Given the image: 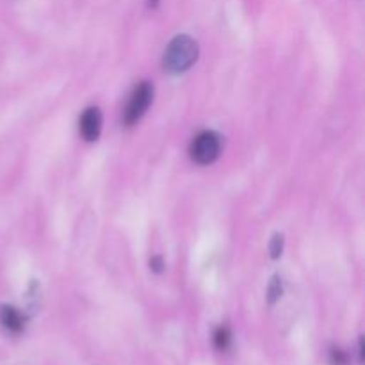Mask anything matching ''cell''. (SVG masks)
<instances>
[{"instance_id": "10", "label": "cell", "mask_w": 365, "mask_h": 365, "mask_svg": "<svg viewBox=\"0 0 365 365\" xmlns=\"http://www.w3.org/2000/svg\"><path fill=\"white\" fill-rule=\"evenodd\" d=\"M150 267H152V271H155V273H160L164 267V262L160 257H153L152 260H150Z\"/></svg>"}, {"instance_id": "7", "label": "cell", "mask_w": 365, "mask_h": 365, "mask_svg": "<svg viewBox=\"0 0 365 365\" xmlns=\"http://www.w3.org/2000/svg\"><path fill=\"white\" fill-rule=\"evenodd\" d=\"M282 292H284V282H282L280 277H274L273 280H271L269 291H267V296H269V303L277 302V299L282 296Z\"/></svg>"}, {"instance_id": "2", "label": "cell", "mask_w": 365, "mask_h": 365, "mask_svg": "<svg viewBox=\"0 0 365 365\" xmlns=\"http://www.w3.org/2000/svg\"><path fill=\"white\" fill-rule=\"evenodd\" d=\"M189 153H191V159L196 164H202V166L212 164L221 153V138L212 130L202 132L191 143Z\"/></svg>"}, {"instance_id": "9", "label": "cell", "mask_w": 365, "mask_h": 365, "mask_svg": "<svg viewBox=\"0 0 365 365\" xmlns=\"http://www.w3.org/2000/svg\"><path fill=\"white\" fill-rule=\"evenodd\" d=\"M331 364L334 365H348V356L341 349H331Z\"/></svg>"}, {"instance_id": "6", "label": "cell", "mask_w": 365, "mask_h": 365, "mask_svg": "<svg viewBox=\"0 0 365 365\" xmlns=\"http://www.w3.org/2000/svg\"><path fill=\"white\" fill-rule=\"evenodd\" d=\"M230 342H232V334L227 327H220L214 334V344H216L217 349L225 351V349L230 348Z\"/></svg>"}, {"instance_id": "3", "label": "cell", "mask_w": 365, "mask_h": 365, "mask_svg": "<svg viewBox=\"0 0 365 365\" xmlns=\"http://www.w3.org/2000/svg\"><path fill=\"white\" fill-rule=\"evenodd\" d=\"M152 100H153V86L150 84L148 81L141 82V84L132 91L130 100H128L127 103V109H125V116H123L125 125L130 127V125L138 123V121L141 120L143 114L146 113V109L150 107Z\"/></svg>"}, {"instance_id": "1", "label": "cell", "mask_w": 365, "mask_h": 365, "mask_svg": "<svg viewBox=\"0 0 365 365\" xmlns=\"http://www.w3.org/2000/svg\"><path fill=\"white\" fill-rule=\"evenodd\" d=\"M198 43L191 38V36L180 34L168 45L166 52H164L163 66L168 73L178 75L187 71L192 64L198 59Z\"/></svg>"}, {"instance_id": "11", "label": "cell", "mask_w": 365, "mask_h": 365, "mask_svg": "<svg viewBox=\"0 0 365 365\" xmlns=\"http://www.w3.org/2000/svg\"><path fill=\"white\" fill-rule=\"evenodd\" d=\"M157 4H159V0H148V6L150 7H155Z\"/></svg>"}, {"instance_id": "8", "label": "cell", "mask_w": 365, "mask_h": 365, "mask_svg": "<svg viewBox=\"0 0 365 365\" xmlns=\"http://www.w3.org/2000/svg\"><path fill=\"white\" fill-rule=\"evenodd\" d=\"M282 252H284V235L282 234H274V237L271 239V245H269V253H271V259H280Z\"/></svg>"}, {"instance_id": "4", "label": "cell", "mask_w": 365, "mask_h": 365, "mask_svg": "<svg viewBox=\"0 0 365 365\" xmlns=\"http://www.w3.org/2000/svg\"><path fill=\"white\" fill-rule=\"evenodd\" d=\"M78 130H81L82 138L89 143L96 141L100 138V132H102V113H100L98 107H89V109L84 110L81 121H78Z\"/></svg>"}, {"instance_id": "5", "label": "cell", "mask_w": 365, "mask_h": 365, "mask_svg": "<svg viewBox=\"0 0 365 365\" xmlns=\"http://www.w3.org/2000/svg\"><path fill=\"white\" fill-rule=\"evenodd\" d=\"M0 324L6 328L11 334H20L25 327V317L24 314L18 309L9 305L0 307Z\"/></svg>"}]
</instances>
